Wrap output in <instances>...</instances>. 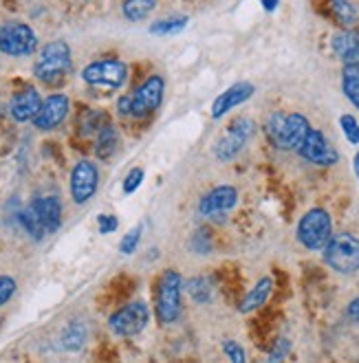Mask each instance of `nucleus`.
Masks as SVG:
<instances>
[{"label":"nucleus","instance_id":"obj_1","mask_svg":"<svg viewBox=\"0 0 359 363\" xmlns=\"http://www.w3.org/2000/svg\"><path fill=\"white\" fill-rule=\"evenodd\" d=\"M309 130L311 123L300 113H273L265 123V133L278 150H298Z\"/></svg>","mask_w":359,"mask_h":363},{"label":"nucleus","instance_id":"obj_2","mask_svg":"<svg viewBox=\"0 0 359 363\" xmlns=\"http://www.w3.org/2000/svg\"><path fill=\"white\" fill-rule=\"evenodd\" d=\"M163 91H165V82L161 75H150L141 86H137L131 95H123L117 101V108L126 117H148L155 113L161 101H163Z\"/></svg>","mask_w":359,"mask_h":363},{"label":"nucleus","instance_id":"obj_3","mask_svg":"<svg viewBox=\"0 0 359 363\" xmlns=\"http://www.w3.org/2000/svg\"><path fill=\"white\" fill-rule=\"evenodd\" d=\"M69 71H71V49L65 40H53L42 47L33 64V73L40 82L55 84Z\"/></svg>","mask_w":359,"mask_h":363},{"label":"nucleus","instance_id":"obj_4","mask_svg":"<svg viewBox=\"0 0 359 363\" xmlns=\"http://www.w3.org/2000/svg\"><path fill=\"white\" fill-rule=\"evenodd\" d=\"M324 262L342 275L359 271V238L353 233H335L324 247Z\"/></svg>","mask_w":359,"mask_h":363},{"label":"nucleus","instance_id":"obj_5","mask_svg":"<svg viewBox=\"0 0 359 363\" xmlns=\"http://www.w3.org/2000/svg\"><path fill=\"white\" fill-rule=\"evenodd\" d=\"M298 240L302 247L309 251H320L326 247V242L333 236V223H331V213L322 207H313L309 209L298 223Z\"/></svg>","mask_w":359,"mask_h":363},{"label":"nucleus","instance_id":"obj_6","mask_svg":"<svg viewBox=\"0 0 359 363\" xmlns=\"http://www.w3.org/2000/svg\"><path fill=\"white\" fill-rule=\"evenodd\" d=\"M181 289L183 280L177 271H165L159 280L155 313L161 324H172L181 315Z\"/></svg>","mask_w":359,"mask_h":363},{"label":"nucleus","instance_id":"obj_7","mask_svg":"<svg viewBox=\"0 0 359 363\" xmlns=\"http://www.w3.org/2000/svg\"><path fill=\"white\" fill-rule=\"evenodd\" d=\"M38 49V35L35 31L20 23V20H9L0 25V53L11 57H27Z\"/></svg>","mask_w":359,"mask_h":363},{"label":"nucleus","instance_id":"obj_8","mask_svg":"<svg viewBox=\"0 0 359 363\" xmlns=\"http://www.w3.org/2000/svg\"><path fill=\"white\" fill-rule=\"evenodd\" d=\"M82 79L95 89L117 91L128 79V67L121 60H97L82 71Z\"/></svg>","mask_w":359,"mask_h":363},{"label":"nucleus","instance_id":"obj_9","mask_svg":"<svg viewBox=\"0 0 359 363\" xmlns=\"http://www.w3.org/2000/svg\"><path fill=\"white\" fill-rule=\"evenodd\" d=\"M150 322V308L145 302H133L111 315L109 326L117 337H135Z\"/></svg>","mask_w":359,"mask_h":363},{"label":"nucleus","instance_id":"obj_10","mask_svg":"<svg viewBox=\"0 0 359 363\" xmlns=\"http://www.w3.org/2000/svg\"><path fill=\"white\" fill-rule=\"evenodd\" d=\"M251 135H253V121L251 119H247V117L234 119V121H231V125L227 128V133L214 145L216 159L219 161H231L243 150Z\"/></svg>","mask_w":359,"mask_h":363},{"label":"nucleus","instance_id":"obj_11","mask_svg":"<svg viewBox=\"0 0 359 363\" xmlns=\"http://www.w3.org/2000/svg\"><path fill=\"white\" fill-rule=\"evenodd\" d=\"M298 152L309 163L322 165V167H331V165H335L337 161H340V155H337V150L328 143L324 133L315 130V128H311V130L306 133L304 141L298 147Z\"/></svg>","mask_w":359,"mask_h":363},{"label":"nucleus","instance_id":"obj_12","mask_svg":"<svg viewBox=\"0 0 359 363\" xmlns=\"http://www.w3.org/2000/svg\"><path fill=\"white\" fill-rule=\"evenodd\" d=\"M69 108H71V101L67 95H62V93L49 95L42 101L40 111L33 119V125L42 133H51L57 125L65 123V119L69 117Z\"/></svg>","mask_w":359,"mask_h":363},{"label":"nucleus","instance_id":"obj_13","mask_svg":"<svg viewBox=\"0 0 359 363\" xmlns=\"http://www.w3.org/2000/svg\"><path fill=\"white\" fill-rule=\"evenodd\" d=\"M99 183V172L91 161H77L71 172V196L77 205L89 203Z\"/></svg>","mask_w":359,"mask_h":363},{"label":"nucleus","instance_id":"obj_14","mask_svg":"<svg viewBox=\"0 0 359 363\" xmlns=\"http://www.w3.org/2000/svg\"><path fill=\"white\" fill-rule=\"evenodd\" d=\"M236 203H238L236 187L221 185V187H214L212 191H207V194L201 199L199 211L203 213V216H207V218L221 220L231 207H236Z\"/></svg>","mask_w":359,"mask_h":363},{"label":"nucleus","instance_id":"obj_15","mask_svg":"<svg viewBox=\"0 0 359 363\" xmlns=\"http://www.w3.org/2000/svg\"><path fill=\"white\" fill-rule=\"evenodd\" d=\"M256 93V86L251 82H238L234 86L225 89L212 104V117L221 119L223 115H227L229 111H234L236 106L245 104L247 99H251V95Z\"/></svg>","mask_w":359,"mask_h":363},{"label":"nucleus","instance_id":"obj_16","mask_svg":"<svg viewBox=\"0 0 359 363\" xmlns=\"http://www.w3.org/2000/svg\"><path fill=\"white\" fill-rule=\"evenodd\" d=\"M42 106V99H40V93L38 89L29 86L25 91H20L11 97V104H9V113L16 121L25 123V121H33L38 111Z\"/></svg>","mask_w":359,"mask_h":363},{"label":"nucleus","instance_id":"obj_17","mask_svg":"<svg viewBox=\"0 0 359 363\" xmlns=\"http://www.w3.org/2000/svg\"><path fill=\"white\" fill-rule=\"evenodd\" d=\"M31 209L47 233H53L62 225V203L57 196H40L31 203Z\"/></svg>","mask_w":359,"mask_h":363},{"label":"nucleus","instance_id":"obj_18","mask_svg":"<svg viewBox=\"0 0 359 363\" xmlns=\"http://www.w3.org/2000/svg\"><path fill=\"white\" fill-rule=\"evenodd\" d=\"M331 49L344 62V67L346 64H359V33H355L350 29L337 31L331 38Z\"/></svg>","mask_w":359,"mask_h":363},{"label":"nucleus","instance_id":"obj_19","mask_svg":"<svg viewBox=\"0 0 359 363\" xmlns=\"http://www.w3.org/2000/svg\"><path fill=\"white\" fill-rule=\"evenodd\" d=\"M271 286H273L271 277H263V280H260L256 286H253V289L247 293V297H245L243 304H241V313H251V311L260 308V306L269 300Z\"/></svg>","mask_w":359,"mask_h":363},{"label":"nucleus","instance_id":"obj_20","mask_svg":"<svg viewBox=\"0 0 359 363\" xmlns=\"http://www.w3.org/2000/svg\"><path fill=\"white\" fill-rule=\"evenodd\" d=\"M342 91L355 108H359V64H346L342 69Z\"/></svg>","mask_w":359,"mask_h":363},{"label":"nucleus","instance_id":"obj_21","mask_svg":"<svg viewBox=\"0 0 359 363\" xmlns=\"http://www.w3.org/2000/svg\"><path fill=\"white\" fill-rule=\"evenodd\" d=\"M117 143H119V137H117V130L113 128V123H106L97 133V143H95V155L99 159H109L115 155L117 150Z\"/></svg>","mask_w":359,"mask_h":363},{"label":"nucleus","instance_id":"obj_22","mask_svg":"<svg viewBox=\"0 0 359 363\" xmlns=\"http://www.w3.org/2000/svg\"><path fill=\"white\" fill-rule=\"evenodd\" d=\"M157 9V0H123L121 11L131 23H141Z\"/></svg>","mask_w":359,"mask_h":363},{"label":"nucleus","instance_id":"obj_23","mask_svg":"<svg viewBox=\"0 0 359 363\" xmlns=\"http://www.w3.org/2000/svg\"><path fill=\"white\" fill-rule=\"evenodd\" d=\"M87 326L82 322H71L65 330H62V348L69 352H77L84 344H87Z\"/></svg>","mask_w":359,"mask_h":363},{"label":"nucleus","instance_id":"obj_24","mask_svg":"<svg viewBox=\"0 0 359 363\" xmlns=\"http://www.w3.org/2000/svg\"><path fill=\"white\" fill-rule=\"evenodd\" d=\"M331 9L342 27H353L357 23V7L353 0H331Z\"/></svg>","mask_w":359,"mask_h":363},{"label":"nucleus","instance_id":"obj_25","mask_svg":"<svg viewBox=\"0 0 359 363\" xmlns=\"http://www.w3.org/2000/svg\"><path fill=\"white\" fill-rule=\"evenodd\" d=\"M18 223H20V227H23L33 240L45 238V233H47V231H45V227L40 225V220H38V216H35V211L31 209V205L18 213Z\"/></svg>","mask_w":359,"mask_h":363},{"label":"nucleus","instance_id":"obj_26","mask_svg":"<svg viewBox=\"0 0 359 363\" xmlns=\"http://www.w3.org/2000/svg\"><path fill=\"white\" fill-rule=\"evenodd\" d=\"M187 293L194 302L205 304L212 300V282L207 277H192V280H187Z\"/></svg>","mask_w":359,"mask_h":363},{"label":"nucleus","instance_id":"obj_27","mask_svg":"<svg viewBox=\"0 0 359 363\" xmlns=\"http://www.w3.org/2000/svg\"><path fill=\"white\" fill-rule=\"evenodd\" d=\"M187 27V18L179 16V18H165V20H157L150 27V33L155 35H175L181 33Z\"/></svg>","mask_w":359,"mask_h":363},{"label":"nucleus","instance_id":"obj_28","mask_svg":"<svg viewBox=\"0 0 359 363\" xmlns=\"http://www.w3.org/2000/svg\"><path fill=\"white\" fill-rule=\"evenodd\" d=\"M291 352V344L289 339H278L276 344H273V348L269 350L265 363H282L287 359V354Z\"/></svg>","mask_w":359,"mask_h":363},{"label":"nucleus","instance_id":"obj_29","mask_svg":"<svg viewBox=\"0 0 359 363\" xmlns=\"http://www.w3.org/2000/svg\"><path fill=\"white\" fill-rule=\"evenodd\" d=\"M340 125H342V133L350 143H359V121L353 115H342L340 117Z\"/></svg>","mask_w":359,"mask_h":363},{"label":"nucleus","instance_id":"obj_30","mask_svg":"<svg viewBox=\"0 0 359 363\" xmlns=\"http://www.w3.org/2000/svg\"><path fill=\"white\" fill-rule=\"evenodd\" d=\"M139 240H141V227H135V229H131L126 236L121 238V242H119V251L123 253V255H131V253H135V249L139 247Z\"/></svg>","mask_w":359,"mask_h":363},{"label":"nucleus","instance_id":"obj_31","mask_svg":"<svg viewBox=\"0 0 359 363\" xmlns=\"http://www.w3.org/2000/svg\"><path fill=\"white\" fill-rule=\"evenodd\" d=\"M223 352L227 354L229 363H247V354H245L243 346L236 344V341H231V339L223 341Z\"/></svg>","mask_w":359,"mask_h":363},{"label":"nucleus","instance_id":"obj_32","mask_svg":"<svg viewBox=\"0 0 359 363\" xmlns=\"http://www.w3.org/2000/svg\"><path fill=\"white\" fill-rule=\"evenodd\" d=\"M16 293V280L9 275H0V306H5Z\"/></svg>","mask_w":359,"mask_h":363},{"label":"nucleus","instance_id":"obj_33","mask_svg":"<svg viewBox=\"0 0 359 363\" xmlns=\"http://www.w3.org/2000/svg\"><path fill=\"white\" fill-rule=\"evenodd\" d=\"M143 183V169L141 167H137V169H133V172L126 177V181H123V191L126 194H133L135 189H139V185Z\"/></svg>","mask_w":359,"mask_h":363},{"label":"nucleus","instance_id":"obj_34","mask_svg":"<svg viewBox=\"0 0 359 363\" xmlns=\"http://www.w3.org/2000/svg\"><path fill=\"white\" fill-rule=\"evenodd\" d=\"M97 227H99V233H113V231H117V227H119V220H117V216H111V213H101V216H97Z\"/></svg>","mask_w":359,"mask_h":363},{"label":"nucleus","instance_id":"obj_35","mask_svg":"<svg viewBox=\"0 0 359 363\" xmlns=\"http://www.w3.org/2000/svg\"><path fill=\"white\" fill-rule=\"evenodd\" d=\"M348 317L359 326V297H355V300L348 304Z\"/></svg>","mask_w":359,"mask_h":363},{"label":"nucleus","instance_id":"obj_36","mask_svg":"<svg viewBox=\"0 0 359 363\" xmlns=\"http://www.w3.org/2000/svg\"><path fill=\"white\" fill-rule=\"evenodd\" d=\"M260 3H263L265 11H276L278 5H280V0H260Z\"/></svg>","mask_w":359,"mask_h":363},{"label":"nucleus","instance_id":"obj_37","mask_svg":"<svg viewBox=\"0 0 359 363\" xmlns=\"http://www.w3.org/2000/svg\"><path fill=\"white\" fill-rule=\"evenodd\" d=\"M353 167H355V174H357V179H359V152L355 155V165H353Z\"/></svg>","mask_w":359,"mask_h":363}]
</instances>
